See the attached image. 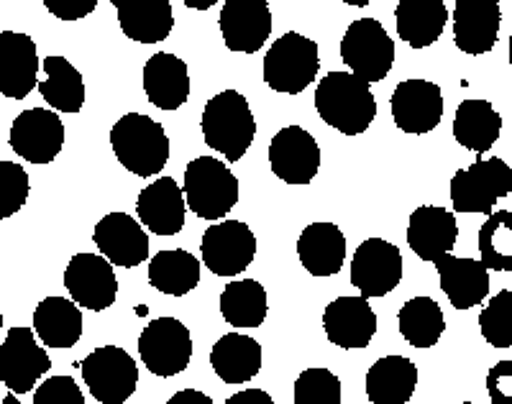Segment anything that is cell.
<instances>
[{
    "label": "cell",
    "mask_w": 512,
    "mask_h": 404,
    "mask_svg": "<svg viewBox=\"0 0 512 404\" xmlns=\"http://www.w3.org/2000/svg\"><path fill=\"white\" fill-rule=\"evenodd\" d=\"M315 110L331 128L344 136H359L377 116V100L367 82L351 72H328L315 90Z\"/></svg>",
    "instance_id": "cell-1"
},
{
    "label": "cell",
    "mask_w": 512,
    "mask_h": 404,
    "mask_svg": "<svg viewBox=\"0 0 512 404\" xmlns=\"http://www.w3.org/2000/svg\"><path fill=\"white\" fill-rule=\"evenodd\" d=\"M205 144L228 162H239L251 149L256 136V121L251 105L239 90H223L205 103L200 118Z\"/></svg>",
    "instance_id": "cell-2"
},
{
    "label": "cell",
    "mask_w": 512,
    "mask_h": 404,
    "mask_svg": "<svg viewBox=\"0 0 512 404\" xmlns=\"http://www.w3.org/2000/svg\"><path fill=\"white\" fill-rule=\"evenodd\" d=\"M113 154L136 177H157L169 159V139L162 123L141 113H126L111 128Z\"/></svg>",
    "instance_id": "cell-3"
},
{
    "label": "cell",
    "mask_w": 512,
    "mask_h": 404,
    "mask_svg": "<svg viewBox=\"0 0 512 404\" xmlns=\"http://www.w3.org/2000/svg\"><path fill=\"white\" fill-rule=\"evenodd\" d=\"M185 205L203 220L226 218L239 202V177L216 156H195L185 169Z\"/></svg>",
    "instance_id": "cell-4"
},
{
    "label": "cell",
    "mask_w": 512,
    "mask_h": 404,
    "mask_svg": "<svg viewBox=\"0 0 512 404\" xmlns=\"http://www.w3.org/2000/svg\"><path fill=\"white\" fill-rule=\"evenodd\" d=\"M320 70L318 44L308 36L287 31L264 54V82L282 95H300L313 85Z\"/></svg>",
    "instance_id": "cell-5"
},
{
    "label": "cell",
    "mask_w": 512,
    "mask_h": 404,
    "mask_svg": "<svg viewBox=\"0 0 512 404\" xmlns=\"http://www.w3.org/2000/svg\"><path fill=\"white\" fill-rule=\"evenodd\" d=\"M512 192V169L510 164L489 156H479L472 167L459 169L451 179V205L454 213H479L492 215V208L500 197Z\"/></svg>",
    "instance_id": "cell-6"
},
{
    "label": "cell",
    "mask_w": 512,
    "mask_h": 404,
    "mask_svg": "<svg viewBox=\"0 0 512 404\" xmlns=\"http://www.w3.org/2000/svg\"><path fill=\"white\" fill-rule=\"evenodd\" d=\"M341 59L361 82H382L395 64V41L377 18H359L346 29Z\"/></svg>",
    "instance_id": "cell-7"
},
{
    "label": "cell",
    "mask_w": 512,
    "mask_h": 404,
    "mask_svg": "<svg viewBox=\"0 0 512 404\" xmlns=\"http://www.w3.org/2000/svg\"><path fill=\"white\" fill-rule=\"evenodd\" d=\"M82 381L100 404H123L136 392L139 369L131 353L118 346H100L80 364Z\"/></svg>",
    "instance_id": "cell-8"
},
{
    "label": "cell",
    "mask_w": 512,
    "mask_h": 404,
    "mask_svg": "<svg viewBox=\"0 0 512 404\" xmlns=\"http://www.w3.org/2000/svg\"><path fill=\"white\" fill-rule=\"evenodd\" d=\"M139 356L154 376H177L190 366L192 338L185 323L175 318H157L139 335Z\"/></svg>",
    "instance_id": "cell-9"
},
{
    "label": "cell",
    "mask_w": 512,
    "mask_h": 404,
    "mask_svg": "<svg viewBox=\"0 0 512 404\" xmlns=\"http://www.w3.org/2000/svg\"><path fill=\"white\" fill-rule=\"evenodd\" d=\"M203 264L216 277H236L246 272L256 256V236L241 220H221L203 233Z\"/></svg>",
    "instance_id": "cell-10"
},
{
    "label": "cell",
    "mask_w": 512,
    "mask_h": 404,
    "mask_svg": "<svg viewBox=\"0 0 512 404\" xmlns=\"http://www.w3.org/2000/svg\"><path fill=\"white\" fill-rule=\"evenodd\" d=\"M402 279V254L395 243L384 238H367L356 246L351 259V284L369 297L390 295Z\"/></svg>",
    "instance_id": "cell-11"
},
{
    "label": "cell",
    "mask_w": 512,
    "mask_h": 404,
    "mask_svg": "<svg viewBox=\"0 0 512 404\" xmlns=\"http://www.w3.org/2000/svg\"><path fill=\"white\" fill-rule=\"evenodd\" d=\"M52 369V358L36 343L31 328H11L0 346V381L11 394H29Z\"/></svg>",
    "instance_id": "cell-12"
},
{
    "label": "cell",
    "mask_w": 512,
    "mask_h": 404,
    "mask_svg": "<svg viewBox=\"0 0 512 404\" xmlns=\"http://www.w3.org/2000/svg\"><path fill=\"white\" fill-rule=\"evenodd\" d=\"M8 144L31 164H52L64 146V123L49 108H31L16 116Z\"/></svg>",
    "instance_id": "cell-13"
},
{
    "label": "cell",
    "mask_w": 512,
    "mask_h": 404,
    "mask_svg": "<svg viewBox=\"0 0 512 404\" xmlns=\"http://www.w3.org/2000/svg\"><path fill=\"white\" fill-rule=\"evenodd\" d=\"M64 287L77 307L103 312L116 302L118 277L103 256L75 254L64 269Z\"/></svg>",
    "instance_id": "cell-14"
},
{
    "label": "cell",
    "mask_w": 512,
    "mask_h": 404,
    "mask_svg": "<svg viewBox=\"0 0 512 404\" xmlns=\"http://www.w3.org/2000/svg\"><path fill=\"white\" fill-rule=\"evenodd\" d=\"M269 167L287 185H310L320 169V146L305 128H282L269 144Z\"/></svg>",
    "instance_id": "cell-15"
},
{
    "label": "cell",
    "mask_w": 512,
    "mask_h": 404,
    "mask_svg": "<svg viewBox=\"0 0 512 404\" xmlns=\"http://www.w3.org/2000/svg\"><path fill=\"white\" fill-rule=\"evenodd\" d=\"M223 41L231 52L256 54L272 34L267 0H226L218 16Z\"/></svg>",
    "instance_id": "cell-16"
},
{
    "label": "cell",
    "mask_w": 512,
    "mask_h": 404,
    "mask_svg": "<svg viewBox=\"0 0 512 404\" xmlns=\"http://www.w3.org/2000/svg\"><path fill=\"white\" fill-rule=\"evenodd\" d=\"M390 108L402 133H431L443 118L441 87L428 80H402L392 93Z\"/></svg>",
    "instance_id": "cell-17"
},
{
    "label": "cell",
    "mask_w": 512,
    "mask_h": 404,
    "mask_svg": "<svg viewBox=\"0 0 512 404\" xmlns=\"http://www.w3.org/2000/svg\"><path fill=\"white\" fill-rule=\"evenodd\" d=\"M95 246L111 266L134 269L149 259V236L128 213H108L95 226Z\"/></svg>",
    "instance_id": "cell-18"
},
{
    "label": "cell",
    "mask_w": 512,
    "mask_h": 404,
    "mask_svg": "<svg viewBox=\"0 0 512 404\" xmlns=\"http://www.w3.org/2000/svg\"><path fill=\"white\" fill-rule=\"evenodd\" d=\"M454 44L464 54L482 57L495 49L500 39V3L492 0H456L454 6Z\"/></svg>",
    "instance_id": "cell-19"
},
{
    "label": "cell",
    "mask_w": 512,
    "mask_h": 404,
    "mask_svg": "<svg viewBox=\"0 0 512 404\" xmlns=\"http://www.w3.org/2000/svg\"><path fill=\"white\" fill-rule=\"evenodd\" d=\"M323 328L333 346L367 348L377 333V312L364 297H338L323 312Z\"/></svg>",
    "instance_id": "cell-20"
},
{
    "label": "cell",
    "mask_w": 512,
    "mask_h": 404,
    "mask_svg": "<svg viewBox=\"0 0 512 404\" xmlns=\"http://www.w3.org/2000/svg\"><path fill=\"white\" fill-rule=\"evenodd\" d=\"M185 208L182 187L172 177L154 179L136 200L141 226L149 228L154 236H177L185 228Z\"/></svg>",
    "instance_id": "cell-21"
},
{
    "label": "cell",
    "mask_w": 512,
    "mask_h": 404,
    "mask_svg": "<svg viewBox=\"0 0 512 404\" xmlns=\"http://www.w3.org/2000/svg\"><path fill=\"white\" fill-rule=\"evenodd\" d=\"M39 54L31 36L18 31L0 34V95L11 100H24L36 87Z\"/></svg>",
    "instance_id": "cell-22"
},
{
    "label": "cell",
    "mask_w": 512,
    "mask_h": 404,
    "mask_svg": "<svg viewBox=\"0 0 512 404\" xmlns=\"http://www.w3.org/2000/svg\"><path fill=\"white\" fill-rule=\"evenodd\" d=\"M456 238H459V223L454 213L436 205H420L410 215L408 246L420 261H436L443 254H451Z\"/></svg>",
    "instance_id": "cell-23"
},
{
    "label": "cell",
    "mask_w": 512,
    "mask_h": 404,
    "mask_svg": "<svg viewBox=\"0 0 512 404\" xmlns=\"http://www.w3.org/2000/svg\"><path fill=\"white\" fill-rule=\"evenodd\" d=\"M433 264L441 279L443 295L456 310H472L489 297V272L477 259L443 254Z\"/></svg>",
    "instance_id": "cell-24"
},
{
    "label": "cell",
    "mask_w": 512,
    "mask_h": 404,
    "mask_svg": "<svg viewBox=\"0 0 512 404\" xmlns=\"http://www.w3.org/2000/svg\"><path fill=\"white\" fill-rule=\"evenodd\" d=\"M146 100L159 110H177L190 98V72L187 64L172 52L154 54L144 64Z\"/></svg>",
    "instance_id": "cell-25"
},
{
    "label": "cell",
    "mask_w": 512,
    "mask_h": 404,
    "mask_svg": "<svg viewBox=\"0 0 512 404\" xmlns=\"http://www.w3.org/2000/svg\"><path fill=\"white\" fill-rule=\"evenodd\" d=\"M297 256L313 277H333L346 259V236L333 223H310L297 238Z\"/></svg>",
    "instance_id": "cell-26"
},
{
    "label": "cell",
    "mask_w": 512,
    "mask_h": 404,
    "mask_svg": "<svg viewBox=\"0 0 512 404\" xmlns=\"http://www.w3.org/2000/svg\"><path fill=\"white\" fill-rule=\"evenodd\" d=\"M121 31L139 44H157L175 29V13L169 0H134V3H113Z\"/></svg>",
    "instance_id": "cell-27"
},
{
    "label": "cell",
    "mask_w": 512,
    "mask_h": 404,
    "mask_svg": "<svg viewBox=\"0 0 512 404\" xmlns=\"http://www.w3.org/2000/svg\"><path fill=\"white\" fill-rule=\"evenodd\" d=\"M397 34L413 49H425L441 39L448 21L443 0H402L395 8Z\"/></svg>",
    "instance_id": "cell-28"
},
{
    "label": "cell",
    "mask_w": 512,
    "mask_h": 404,
    "mask_svg": "<svg viewBox=\"0 0 512 404\" xmlns=\"http://www.w3.org/2000/svg\"><path fill=\"white\" fill-rule=\"evenodd\" d=\"M418 387V366L405 356H384L367 371L372 404H408Z\"/></svg>",
    "instance_id": "cell-29"
},
{
    "label": "cell",
    "mask_w": 512,
    "mask_h": 404,
    "mask_svg": "<svg viewBox=\"0 0 512 404\" xmlns=\"http://www.w3.org/2000/svg\"><path fill=\"white\" fill-rule=\"evenodd\" d=\"M210 366L223 384H244L262 369V346L249 335L228 333L210 351Z\"/></svg>",
    "instance_id": "cell-30"
},
{
    "label": "cell",
    "mask_w": 512,
    "mask_h": 404,
    "mask_svg": "<svg viewBox=\"0 0 512 404\" xmlns=\"http://www.w3.org/2000/svg\"><path fill=\"white\" fill-rule=\"evenodd\" d=\"M502 116L489 100H461L454 116V139L474 154H487L497 144Z\"/></svg>",
    "instance_id": "cell-31"
},
{
    "label": "cell",
    "mask_w": 512,
    "mask_h": 404,
    "mask_svg": "<svg viewBox=\"0 0 512 404\" xmlns=\"http://www.w3.org/2000/svg\"><path fill=\"white\" fill-rule=\"evenodd\" d=\"M34 335L49 348H72L82 338V312L72 300L47 297L34 310Z\"/></svg>",
    "instance_id": "cell-32"
},
{
    "label": "cell",
    "mask_w": 512,
    "mask_h": 404,
    "mask_svg": "<svg viewBox=\"0 0 512 404\" xmlns=\"http://www.w3.org/2000/svg\"><path fill=\"white\" fill-rule=\"evenodd\" d=\"M149 284L162 295L185 297L200 284V259L185 249L159 251L149 259Z\"/></svg>",
    "instance_id": "cell-33"
},
{
    "label": "cell",
    "mask_w": 512,
    "mask_h": 404,
    "mask_svg": "<svg viewBox=\"0 0 512 404\" xmlns=\"http://www.w3.org/2000/svg\"><path fill=\"white\" fill-rule=\"evenodd\" d=\"M44 72L47 80L36 82L41 98L59 113H80L85 105V82L80 72L59 54H49L44 59Z\"/></svg>",
    "instance_id": "cell-34"
},
{
    "label": "cell",
    "mask_w": 512,
    "mask_h": 404,
    "mask_svg": "<svg viewBox=\"0 0 512 404\" xmlns=\"http://www.w3.org/2000/svg\"><path fill=\"white\" fill-rule=\"evenodd\" d=\"M267 310V289L256 279H236L221 292V315L233 328H259Z\"/></svg>",
    "instance_id": "cell-35"
},
{
    "label": "cell",
    "mask_w": 512,
    "mask_h": 404,
    "mask_svg": "<svg viewBox=\"0 0 512 404\" xmlns=\"http://www.w3.org/2000/svg\"><path fill=\"white\" fill-rule=\"evenodd\" d=\"M400 335L413 348H433L446 330L441 305L431 297H413L397 312Z\"/></svg>",
    "instance_id": "cell-36"
},
{
    "label": "cell",
    "mask_w": 512,
    "mask_h": 404,
    "mask_svg": "<svg viewBox=\"0 0 512 404\" xmlns=\"http://www.w3.org/2000/svg\"><path fill=\"white\" fill-rule=\"evenodd\" d=\"M479 264L495 272H512V213L500 210L489 215L487 223L479 231Z\"/></svg>",
    "instance_id": "cell-37"
},
{
    "label": "cell",
    "mask_w": 512,
    "mask_h": 404,
    "mask_svg": "<svg viewBox=\"0 0 512 404\" xmlns=\"http://www.w3.org/2000/svg\"><path fill=\"white\" fill-rule=\"evenodd\" d=\"M479 330L492 348H512V289H502L484 305Z\"/></svg>",
    "instance_id": "cell-38"
},
{
    "label": "cell",
    "mask_w": 512,
    "mask_h": 404,
    "mask_svg": "<svg viewBox=\"0 0 512 404\" xmlns=\"http://www.w3.org/2000/svg\"><path fill=\"white\" fill-rule=\"evenodd\" d=\"M295 404H341V381L328 369H305L295 381Z\"/></svg>",
    "instance_id": "cell-39"
},
{
    "label": "cell",
    "mask_w": 512,
    "mask_h": 404,
    "mask_svg": "<svg viewBox=\"0 0 512 404\" xmlns=\"http://www.w3.org/2000/svg\"><path fill=\"white\" fill-rule=\"evenodd\" d=\"M29 174L21 164L0 162V220L11 218L29 200Z\"/></svg>",
    "instance_id": "cell-40"
},
{
    "label": "cell",
    "mask_w": 512,
    "mask_h": 404,
    "mask_svg": "<svg viewBox=\"0 0 512 404\" xmlns=\"http://www.w3.org/2000/svg\"><path fill=\"white\" fill-rule=\"evenodd\" d=\"M34 404H85V397L72 376H52L41 381L34 392Z\"/></svg>",
    "instance_id": "cell-41"
},
{
    "label": "cell",
    "mask_w": 512,
    "mask_h": 404,
    "mask_svg": "<svg viewBox=\"0 0 512 404\" xmlns=\"http://www.w3.org/2000/svg\"><path fill=\"white\" fill-rule=\"evenodd\" d=\"M44 8L59 21H80L98 8V0H44Z\"/></svg>",
    "instance_id": "cell-42"
},
{
    "label": "cell",
    "mask_w": 512,
    "mask_h": 404,
    "mask_svg": "<svg viewBox=\"0 0 512 404\" xmlns=\"http://www.w3.org/2000/svg\"><path fill=\"white\" fill-rule=\"evenodd\" d=\"M510 381H512V361H502V364H497L495 369L489 371L487 389H489V397H492V402L507 404L505 399H502V387H505L507 394H512Z\"/></svg>",
    "instance_id": "cell-43"
},
{
    "label": "cell",
    "mask_w": 512,
    "mask_h": 404,
    "mask_svg": "<svg viewBox=\"0 0 512 404\" xmlns=\"http://www.w3.org/2000/svg\"><path fill=\"white\" fill-rule=\"evenodd\" d=\"M226 404H274V399L264 389H244L228 397Z\"/></svg>",
    "instance_id": "cell-44"
},
{
    "label": "cell",
    "mask_w": 512,
    "mask_h": 404,
    "mask_svg": "<svg viewBox=\"0 0 512 404\" xmlns=\"http://www.w3.org/2000/svg\"><path fill=\"white\" fill-rule=\"evenodd\" d=\"M167 404H216L205 392H198V389H182V392L172 394Z\"/></svg>",
    "instance_id": "cell-45"
},
{
    "label": "cell",
    "mask_w": 512,
    "mask_h": 404,
    "mask_svg": "<svg viewBox=\"0 0 512 404\" xmlns=\"http://www.w3.org/2000/svg\"><path fill=\"white\" fill-rule=\"evenodd\" d=\"M187 8H198V11H208V8H213V3H195V0H185Z\"/></svg>",
    "instance_id": "cell-46"
},
{
    "label": "cell",
    "mask_w": 512,
    "mask_h": 404,
    "mask_svg": "<svg viewBox=\"0 0 512 404\" xmlns=\"http://www.w3.org/2000/svg\"><path fill=\"white\" fill-rule=\"evenodd\" d=\"M0 404H21V402H18L16 394H6V397L0 394Z\"/></svg>",
    "instance_id": "cell-47"
},
{
    "label": "cell",
    "mask_w": 512,
    "mask_h": 404,
    "mask_svg": "<svg viewBox=\"0 0 512 404\" xmlns=\"http://www.w3.org/2000/svg\"><path fill=\"white\" fill-rule=\"evenodd\" d=\"M0 330H3V312H0Z\"/></svg>",
    "instance_id": "cell-48"
},
{
    "label": "cell",
    "mask_w": 512,
    "mask_h": 404,
    "mask_svg": "<svg viewBox=\"0 0 512 404\" xmlns=\"http://www.w3.org/2000/svg\"><path fill=\"white\" fill-rule=\"evenodd\" d=\"M461 404H477V402H461Z\"/></svg>",
    "instance_id": "cell-49"
}]
</instances>
